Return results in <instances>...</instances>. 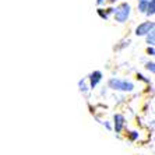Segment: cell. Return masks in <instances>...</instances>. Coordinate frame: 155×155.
<instances>
[{"instance_id": "cell-7", "label": "cell", "mask_w": 155, "mask_h": 155, "mask_svg": "<svg viewBox=\"0 0 155 155\" xmlns=\"http://www.w3.org/2000/svg\"><path fill=\"white\" fill-rule=\"evenodd\" d=\"M147 6H148V2H147V0H141V3H140V11H145V10H147Z\"/></svg>"}, {"instance_id": "cell-8", "label": "cell", "mask_w": 155, "mask_h": 155, "mask_svg": "<svg viewBox=\"0 0 155 155\" xmlns=\"http://www.w3.org/2000/svg\"><path fill=\"white\" fill-rule=\"evenodd\" d=\"M147 41H148V43H154V31H151V32H150V35L147 36Z\"/></svg>"}, {"instance_id": "cell-2", "label": "cell", "mask_w": 155, "mask_h": 155, "mask_svg": "<svg viewBox=\"0 0 155 155\" xmlns=\"http://www.w3.org/2000/svg\"><path fill=\"white\" fill-rule=\"evenodd\" d=\"M130 14V6L127 3H123L122 6H120L117 10H116V20L119 22H123V21H126L127 17H129Z\"/></svg>"}, {"instance_id": "cell-12", "label": "cell", "mask_w": 155, "mask_h": 155, "mask_svg": "<svg viewBox=\"0 0 155 155\" xmlns=\"http://www.w3.org/2000/svg\"><path fill=\"white\" fill-rule=\"evenodd\" d=\"M110 2H115V0H110Z\"/></svg>"}, {"instance_id": "cell-10", "label": "cell", "mask_w": 155, "mask_h": 155, "mask_svg": "<svg viewBox=\"0 0 155 155\" xmlns=\"http://www.w3.org/2000/svg\"><path fill=\"white\" fill-rule=\"evenodd\" d=\"M148 53H151V54H154V49H152V48H151V49H148Z\"/></svg>"}, {"instance_id": "cell-5", "label": "cell", "mask_w": 155, "mask_h": 155, "mask_svg": "<svg viewBox=\"0 0 155 155\" xmlns=\"http://www.w3.org/2000/svg\"><path fill=\"white\" fill-rule=\"evenodd\" d=\"M155 11V0H151L148 2V6H147V14L148 15H152Z\"/></svg>"}, {"instance_id": "cell-1", "label": "cell", "mask_w": 155, "mask_h": 155, "mask_svg": "<svg viewBox=\"0 0 155 155\" xmlns=\"http://www.w3.org/2000/svg\"><path fill=\"white\" fill-rule=\"evenodd\" d=\"M109 85L113 90H122V91H131L134 88V85L131 83H129V81H122V80H116V78L110 80Z\"/></svg>"}, {"instance_id": "cell-11", "label": "cell", "mask_w": 155, "mask_h": 155, "mask_svg": "<svg viewBox=\"0 0 155 155\" xmlns=\"http://www.w3.org/2000/svg\"><path fill=\"white\" fill-rule=\"evenodd\" d=\"M102 2H104V0H98V3H99V4H101V3H102Z\"/></svg>"}, {"instance_id": "cell-3", "label": "cell", "mask_w": 155, "mask_h": 155, "mask_svg": "<svg viewBox=\"0 0 155 155\" xmlns=\"http://www.w3.org/2000/svg\"><path fill=\"white\" fill-rule=\"evenodd\" d=\"M152 28H154V22H144V24H141V25L137 27V29H136V34L137 35H145V34L151 32Z\"/></svg>"}, {"instance_id": "cell-9", "label": "cell", "mask_w": 155, "mask_h": 155, "mask_svg": "<svg viewBox=\"0 0 155 155\" xmlns=\"http://www.w3.org/2000/svg\"><path fill=\"white\" fill-rule=\"evenodd\" d=\"M147 69H150L151 71H154V63H150V64H147Z\"/></svg>"}, {"instance_id": "cell-4", "label": "cell", "mask_w": 155, "mask_h": 155, "mask_svg": "<svg viewBox=\"0 0 155 155\" xmlns=\"http://www.w3.org/2000/svg\"><path fill=\"white\" fill-rule=\"evenodd\" d=\"M102 78V73L101 71H94L91 74V87L94 88L98 83H99V80Z\"/></svg>"}, {"instance_id": "cell-6", "label": "cell", "mask_w": 155, "mask_h": 155, "mask_svg": "<svg viewBox=\"0 0 155 155\" xmlns=\"http://www.w3.org/2000/svg\"><path fill=\"white\" fill-rule=\"evenodd\" d=\"M116 120H117V122H116V123H117V126H116V130L119 131V130L122 129V124H123V120H124V119H123V116L117 115V116H116Z\"/></svg>"}]
</instances>
